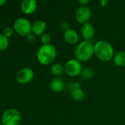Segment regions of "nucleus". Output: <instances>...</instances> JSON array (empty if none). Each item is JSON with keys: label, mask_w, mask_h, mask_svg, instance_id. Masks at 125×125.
<instances>
[{"label": "nucleus", "mask_w": 125, "mask_h": 125, "mask_svg": "<svg viewBox=\"0 0 125 125\" xmlns=\"http://www.w3.org/2000/svg\"><path fill=\"white\" fill-rule=\"evenodd\" d=\"M94 55L102 62H109L114 56V49L113 45L107 40H102L97 41L94 45Z\"/></svg>", "instance_id": "obj_1"}, {"label": "nucleus", "mask_w": 125, "mask_h": 125, "mask_svg": "<svg viewBox=\"0 0 125 125\" xmlns=\"http://www.w3.org/2000/svg\"><path fill=\"white\" fill-rule=\"evenodd\" d=\"M57 56V50L52 44L42 45L37 53V59L39 63L43 65L54 64Z\"/></svg>", "instance_id": "obj_2"}, {"label": "nucleus", "mask_w": 125, "mask_h": 125, "mask_svg": "<svg viewBox=\"0 0 125 125\" xmlns=\"http://www.w3.org/2000/svg\"><path fill=\"white\" fill-rule=\"evenodd\" d=\"M75 59L80 62H85L89 61L94 55V45L91 41L83 40L80 42L74 52Z\"/></svg>", "instance_id": "obj_3"}, {"label": "nucleus", "mask_w": 125, "mask_h": 125, "mask_svg": "<svg viewBox=\"0 0 125 125\" xmlns=\"http://www.w3.org/2000/svg\"><path fill=\"white\" fill-rule=\"evenodd\" d=\"M21 119V114L17 109L9 108L2 114L1 124L3 125H18Z\"/></svg>", "instance_id": "obj_4"}, {"label": "nucleus", "mask_w": 125, "mask_h": 125, "mask_svg": "<svg viewBox=\"0 0 125 125\" xmlns=\"http://www.w3.org/2000/svg\"><path fill=\"white\" fill-rule=\"evenodd\" d=\"M83 69L81 62L76 59H71L68 60L64 65V72L66 74L73 78L80 75Z\"/></svg>", "instance_id": "obj_5"}, {"label": "nucleus", "mask_w": 125, "mask_h": 125, "mask_svg": "<svg viewBox=\"0 0 125 125\" xmlns=\"http://www.w3.org/2000/svg\"><path fill=\"white\" fill-rule=\"evenodd\" d=\"M13 29L18 34L27 37L32 33V23L25 18H18L13 23Z\"/></svg>", "instance_id": "obj_6"}, {"label": "nucleus", "mask_w": 125, "mask_h": 125, "mask_svg": "<svg viewBox=\"0 0 125 125\" xmlns=\"http://www.w3.org/2000/svg\"><path fill=\"white\" fill-rule=\"evenodd\" d=\"M92 11L88 6H80L75 12V19L80 23L84 24L89 22Z\"/></svg>", "instance_id": "obj_7"}, {"label": "nucleus", "mask_w": 125, "mask_h": 125, "mask_svg": "<svg viewBox=\"0 0 125 125\" xmlns=\"http://www.w3.org/2000/svg\"><path fill=\"white\" fill-rule=\"evenodd\" d=\"M34 71L29 67H24L20 69L15 75L16 81L21 84L29 83L34 78Z\"/></svg>", "instance_id": "obj_8"}, {"label": "nucleus", "mask_w": 125, "mask_h": 125, "mask_svg": "<svg viewBox=\"0 0 125 125\" xmlns=\"http://www.w3.org/2000/svg\"><path fill=\"white\" fill-rule=\"evenodd\" d=\"M95 34V28L92 23L87 22L84 24H82L80 28V34L83 38V40L91 41L94 37Z\"/></svg>", "instance_id": "obj_9"}, {"label": "nucleus", "mask_w": 125, "mask_h": 125, "mask_svg": "<svg viewBox=\"0 0 125 125\" xmlns=\"http://www.w3.org/2000/svg\"><path fill=\"white\" fill-rule=\"evenodd\" d=\"M38 7V3L35 0H24L21 4V9L25 14L29 15L33 13Z\"/></svg>", "instance_id": "obj_10"}, {"label": "nucleus", "mask_w": 125, "mask_h": 125, "mask_svg": "<svg viewBox=\"0 0 125 125\" xmlns=\"http://www.w3.org/2000/svg\"><path fill=\"white\" fill-rule=\"evenodd\" d=\"M63 37L65 41L71 45L77 44L79 42V34L77 31L71 28L63 32Z\"/></svg>", "instance_id": "obj_11"}, {"label": "nucleus", "mask_w": 125, "mask_h": 125, "mask_svg": "<svg viewBox=\"0 0 125 125\" xmlns=\"http://www.w3.org/2000/svg\"><path fill=\"white\" fill-rule=\"evenodd\" d=\"M47 25L46 22L43 20H38L35 21L32 24V32L35 34L36 36L41 35L43 33H45V31L46 29Z\"/></svg>", "instance_id": "obj_12"}, {"label": "nucleus", "mask_w": 125, "mask_h": 125, "mask_svg": "<svg viewBox=\"0 0 125 125\" xmlns=\"http://www.w3.org/2000/svg\"><path fill=\"white\" fill-rule=\"evenodd\" d=\"M65 88L64 81L59 77L53 78L50 82V89L55 93H60L63 91Z\"/></svg>", "instance_id": "obj_13"}, {"label": "nucleus", "mask_w": 125, "mask_h": 125, "mask_svg": "<svg viewBox=\"0 0 125 125\" xmlns=\"http://www.w3.org/2000/svg\"><path fill=\"white\" fill-rule=\"evenodd\" d=\"M113 62L117 67H125V51H122L116 53L113 58Z\"/></svg>", "instance_id": "obj_14"}, {"label": "nucleus", "mask_w": 125, "mask_h": 125, "mask_svg": "<svg viewBox=\"0 0 125 125\" xmlns=\"http://www.w3.org/2000/svg\"><path fill=\"white\" fill-rule=\"evenodd\" d=\"M71 96L75 101H82L85 98V92L80 88L77 87L71 89Z\"/></svg>", "instance_id": "obj_15"}, {"label": "nucleus", "mask_w": 125, "mask_h": 125, "mask_svg": "<svg viewBox=\"0 0 125 125\" xmlns=\"http://www.w3.org/2000/svg\"><path fill=\"white\" fill-rule=\"evenodd\" d=\"M50 70L54 75L60 76L64 73V66L60 63H54L52 64Z\"/></svg>", "instance_id": "obj_16"}, {"label": "nucleus", "mask_w": 125, "mask_h": 125, "mask_svg": "<svg viewBox=\"0 0 125 125\" xmlns=\"http://www.w3.org/2000/svg\"><path fill=\"white\" fill-rule=\"evenodd\" d=\"M9 45L8 38L6 37L3 34H0V51L5 50Z\"/></svg>", "instance_id": "obj_17"}, {"label": "nucleus", "mask_w": 125, "mask_h": 125, "mask_svg": "<svg viewBox=\"0 0 125 125\" xmlns=\"http://www.w3.org/2000/svg\"><path fill=\"white\" fill-rule=\"evenodd\" d=\"M80 75L84 79H90L93 77L94 73H93L92 70L90 68H83L81 72Z\"/></svg>", "instance_id": "obj_18"}, {"label": "nucleus", "mask_w": 125, "mask_h": 125, "mask_svg": "<svg viewBox=\"0 0 125 125\" xmlns=\"http://www.w3.org/2000/svg\"><path fill=\"white\" fill-rule=\"evenodd\" d=\"M40 39L41 42L43 43V45H47V44H50V41H51V36L49 35V34L48 33H43V34H41L40 36Z\"/></svg>", "instance_id": "obj_19"}, {"label": "nucleus", "mask_w": 125, "mask_h": 125, "mask_svg": "<svg viewBox=\"0 0 125 125\" xmlns=\"http://www.w3.org/2000/svg\"><path fill=\"white\" fill-rule=\"evenodd\" d=\"M13 31L14 29L12 28V27H10V26H7L5 27L3 31H2V34L6 37H10L13 34Z\"/></svg>", "instance_id": "obj_20"}, {"label": "nucleus", "mask_w": 125, "mask_h": 125, "mask_svg": "<svg viewBox=\"0 0 125 125\" xmlns=\"http://www.w3.org/2000/svg\"><path fill=\"white\" fill-rule=\"evenodd\" d=\"M27 40L30 43H35L37 41V36L32 32L27 36Z\"/></svg>", "instance_id": "obj_21"}, {"label": "nucleus", "mask_w": 125, "mask_h": 125, "mask_svg": "<svg viewBox=\"0 0 125 125\" xmlns=\"http://www.w3.org/2000/svg\"><path fill=\"white\" fill-rule=\"evenodd\" d=\"M60 28L65 31L68 29H70V25H69V23L67 22V21H63L61 23H60Z\"/></svg>", "instance_id": "obj_22"}, {"label": "nucleus", "mask_w": 125, "mask_h": 125, "mask_svg": "<svg viewBox=\"0 0 125 125\" xmlns=\"http://www.w3.org/2000/svg\"><path fill=\"white\" fill-rule=\"evenodd\" d=\"M89 2L90 1L88 0H79L78 1V3L80 4V6H88Z\"/></svg>", "instance_id": "obj_23"}, {"label": "nucleus", "mask_w": 125, "mask_h": 125, "mask_svg": "<svg viewBox=\"0 0 125 125\" xmlns=\"http://www.w3.org/2000/svg\"><path fill=\"white\" fill-rule=\"evenodd\" d=\"M107 3H108V1H106V0H101V1H100V5H101L102 7H105L106 4H107Z\"/></svg>", "instance_id": "obj_24"}, {"label": "nucleus", "mask_w": 125, "mask_h": 125, "mask_svg": "<svg viewBox=\"0 0 125 125\" xmlns=\"http://www.w3.org/2000/svg\"><path fill=\"white\" fill-rule=\"evenodd\" d=\"M6 3V0H0V7L4 5Z\"/></svg>", "instance_id": "obj_25"}, {"label": "nucleus", "mask_w": 125, "mask_h": 125, "mask_svg": "<svg viewBox=\"0 0 125 125\" xmlns=\"http://www.w3.org/2000/svg\"><path fill=\"white\" fill-rule=\"evenodd\" d=\"M0 125H2V124H0Z\"/></svg>", "instance_id": "obj_26"}, {"label": "nucleus", "mask_w": 125, "mask_h": 125, "mask_svg": "<svg viewBox=\"0 0 125 125\" xmlns=\"http://www.w3.org/2000/svg\"></svg>", "instance_id": "obj_27"}]
</instances>
